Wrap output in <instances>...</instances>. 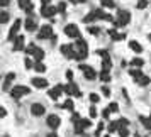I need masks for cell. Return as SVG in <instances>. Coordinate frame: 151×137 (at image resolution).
I'll list each match as a JSON object with an SVG mask.
<instances>
[{
	"label": "cell",
	"instance_id": "12",
	"mask_svg": "<svg viewBox=\"0 0 151 137\" xmlns=\"http://www.w3.org/2000/svg\"><path fill=\"white\" fill-rule=\"evenodd\" d=\"M65 88V91L68 93L70 96L75 95V96H80V91H78V88H76V85H73V83H70V85H66V86H63Z\"/></svg>",
	"mask_w": 151,
	"mask_h": 137
},
{
	"label": "cell",
	"instance_id": "52",
	"mask_svg": "<svg viewBox=\"0 0 151 137\" xmlns=\"http://www.w3.org/2000/svg\"><path fill=\"white\" fill-rule=\"evenodd\" d=\"M48 137H58V136H56V134H49Z\"/></svg>",
	"mask_w": 151,
	"mask_h": 137
},
{
	"label": "cell",
	"instance_id": "9",
	"mask_svg": "<svg viewBox=\"0 0 151 137\" xmlns=\"http://www.w3.org/2000/svg\"><path fill=\"white\" fill-rule=\"evenodd\" d=\"M21 26H22V21L21 19H17V21L12 24V27H10V32H9V39L12 41V39H15V36H17V31L21 29Z\"/></svg>",
	"mask_w": 151,
	"mask_h": 137
},
{
	"label": "cell",
	"instance_id": "45",
	"mask_svg": "<svg viewBox=\"0 0 151 137\" xmlns=\"http://www.w3.org/2000/svg\"><path fill=\"white\" fill-rule=\"evenodd\" d=\"M102 115H104V118H109L110 110H109V108H104V110H102Z\"/></svg>",
	"mask_w": 151,
	"mask_h": 137
},
{
	"label": "cell",
	"instance_id": "35",
	"mask_svg": "<svg viewBox=\"0 0 151 137\" xmlns=\"http://www.w3.org/2000/svg\"><path fill=\"white\" fill-rule=\"evenodd\" d=\"M119 136H121V137H127V136H129V130H127V127L119 129Z\"/></svg>",
	"mask_w": 151,
	"mask_h": 137
},
{
	"label": "cell",
	"instance_id": "20",
	"mask_svg": "<svg viewBox=\"0 0 151 137\" xmlns=\"http://www.w3.org/2000/svg\"><path fill=\"white\" fill-rule=\"evenodd\" d=\"M109 36L114 39V41H119V39H124V37H126L124 34H117L116 29H110V31H109Z\"/></svg>",
	"mask_w": 151,
	"mask_h": 137
},
{
	"label": "cell",
	"instance_id": "32",
	"mask_svg": "<svg viewBox=\"0 0 151 137\" xmlns=\"http://www.w3.org/2000/svg\"><path fill=\"white\" fill-rule=\"evenodd\" d=\"M110 66H112V63H110V58H109V59H104V69H102V71H109Z\"/></svg>",
	"mask_w": 151,
	"mask_h": 137
},
{
	"label": "cell",
	"instance_id": "16",
	"mask_svg": "<svg viewBox=\"0 0 151 137\" xmlns=\"http://www.w3.org/2000/svg\"><path fill=\"white\" fill-rule=\"evenodd\" d=\"M14 78H15V73H9V75L5 76V81H4V91L10 90V85H12V81H14Z\"/></svg>",
	"mask_w": 151,
	"mask_h": 137
},
{
	"label": "cell",
	"instance_id": "37",
	"mask_svg": "<svg viewBox=\"0 0 151 137\" xmlns=\"http://www.w3.org/2000/svg\"><path fill=\"white\" fill-rule=\"evenodd\" d=\"M56 10H58V12H61V14H65V10H66V4H58V7H56Z\"/></svg>",
	"mask_w": 151,
	"mask_h": 137
},
{
	"label": "cell",
	"instance_id": "10",
	"mask_svg": "<svg viewBox=\"0 0 151 137\" xmlns=\"http://www.w3.org/2000/svg\"><path fill=\"white\" fill-rule=\"evenodd\" d=\"M56 12H58V10H56V7H53V5H42V9H41L42 17H53Z\"/></svg>",
	"mask_w": 151,
	"mask_h": 137
},
{
	"label": "cell",
	"instance_id": "28",
	"mask_svg": "<svg viewBox=\"0 0 151 137\" xmlns=\"http://www.w3.org/2000/svg\"><path fill=\"white\" fill-rule=\"evenodd\" d=\"M99 78H100V80H102V81H110V75H109V71H102V73H100V75H99Z\"/></svg>",
	"mask_w": 151,
	"mask_h": 137
},
{
	"label": "cell",
	"instance_id": "39",
	"mask_svg": "<svg viewBox=\"0 0 151 137\" xmlns=\"http://www.w3.org/2000/svg\"><path fill=\"white\" fill-rule=\"evenodd\" d=\"M63 107H65V108H68V110H73V108H75V105H73V102H71V100H66Z\"/></svg>",
	"mask_w": 151,
	"mask_h": 137
},
{
	"label": "cell",
	"instance_id": "25",
	"mask_svg": "<svg viewBox=\"0 0 151 137\" xmlns=\"http://www.w3.org/2000/svg\"><path fill=\"white\" fill-rule=\"evenodd\" d=\"M139 120L143 122V125H144V127H146L148 130L151 129V118H146V117H143V115H141V117H139Z\"/></svg>",
	"mask_w": 151,
	"mask_h": 137
},
{
	"label": "cell",
	"instance_id": "19",
	"mask_svg": "<svg viewBox=\"0 0 151 137\" xmlns=\"http://www.w3.org/2000/svg\"><path fill=\"white\" fill-rule=\"evenodd\" d=\"M32 58H34V59H36L37 63H39V61H42V58H44V51H42L41 48H37V46H36L34 53H32Z\"/></svg>",
	"mask_w": 151,
	"mask_h": 137
},
{
	"label": "cell",
	"instance_id": "49",
	"mask_svg": "<svg viewBox=\"0 0 151 137\" xmlns=\"http://www.w3.org/2000/svg\"><path fill=\"white\" fill-rule=\"evenodd\" d=\"M9 5V0H0V7H7Z\"/></svg>",
	"mask_w": 151,
	"mask_h": 137
},
{
	"label": "cell",
	"instance_id": "51",
	"mask_svg": "<svg viewBox=\"0 0 151 137\" xmlns=\"http://www.w3.org/2000/svg\"><path fill=\"white\" fill-rule=\"evenodd\" d=\"M75 2H78V4H83V2H87V0H75Z\"/></svg>",
	"mask_w": 151,
	"mask_h": 137
},
{
	"label": "cell",
	"instance_id": "38",
	"mask_svg": "<svg viewBox=\"0 0 151 137\" xmlns=\"http://www.w3.org/2000/svg\"><path fill=\"white\" fill-rule=\"evenodd\" d=\"M99 100H100V96L97 95V93H90V102L92 103H97Z\"/></svg>",
	"mask_w": 151,
	"mask_h": 137
},
{
	"label": "cell",
	"instance_id": "13",
	"mask_svg": "<svg viewBox=\"0 0 151 137\" xmlns=\"http://www.w3.org/2000/svg\"><path fill=\"white\" fill-rule=\"evenodd\" d=\"M24 26H26V31H36L37 27V22H36L34 17H27L26 22H24Z\"/></svg>",
	"mask_w": 151,
	"mask_h": 137
},
{
	"label": "cell",
	"instance_id": "27",
	"mask_svg": "<svg viewBox=\"0 0 151 137\" xmlns=\"http://www.w3.org/2000/svg\"><path fill=\"white\" fill-rule=\"evenodd\" d=\"M34 69L37 71V73H44V71H46V66L39 61V63H36V64H34Z\"/></svg>",
	"mask_w": 151,
	"mask_h": 137
},
{
	"label": "cell",
	"instance_id": "15",
	"mask_svg": "<svg viewBox=\"0 0 151 137\" xmlns=\"http://www.w3.org/2000/svg\"><path fill=\"white\" fill-rule=\"evenodd\" d=\"M19 5H21L22 10H26V12H32V0H19Z\"/></svg>",
	"mask_w": 151,
	"mask_h": 137
},
{
	"label": "cell",
	"instance_id": "3",
	"mask_svg": "<svg viewBox=\"0 0 151 137\" xmlns=\"http://www.w3.org/2000/svg\"><path fill=\"white\" fill-rule=\"evenodd\" d=\"M27 93H29V88H27V86H22V85H15L14 88L10 90L12 98H21V96L27 95Z\"/></svg>",
	"mask_w": 151,
	"mask_h": 137
},
{
	"label": "cell",
	"instance_id": "24",
	"mask_svg": "<svg viewBox=\"0 0 151 137\" xmlns=\"http://www.w3.org/2000/svg\"><path fill=\"white\" fill-rule=\"evenodd\" d=\"M129 75L132 76V78H134V80H139V78H141V76H143V73H141V71H139V69H131L129 71Z\"/></svg>",
	"mask_w": 151,
	"mask_h": 137
},
{
	"label": "cell",
	"instance_id": "8",
	"mask_svg": "<svg viewBox=\"0 0 151 137\" xmlns=\"http://www.w3.org/2000/svg\"><path fill=\"white\" fill-rule=\"evenodd\" d=\"M31 112H32V115L41 117V115H44L46 108H44V105H41V103H32L31 105Z\"/></svg>",
	"mask_w": 151,
	"mask_h": 137
},
{
	"label": "cell",
	"instance_id": "36",
	"mask_svg": "<svg viewBox=\"0 0 151 137\" xmlns=\"http://www.w3.org/2000/svg\"><path fill=\"white\" fill-rule=\"evenodd\" d=\"M107 108H109L110 112L114 113V112H117V110H119V105H117L116 102H112V103H110V105H109V107H107Z\"/></svg>",
	"mask_w": 151,
	"mask_h": 137
},
{
	"label": "cell",
	"instance_id": "22",
	"mask_svg": "<svg viewBox=\"0 0 151 137\" xmlns=\"http://www.w3.org/2000/svg\"><path fill=\"white\" fill-rule=\"evenodd\" d=\"M150 81H151V80H150V78H148V76H141V78H139V80H137V85H139V86H148V85H150Z\"/></svg>",
	"mask_w": 151,
	"mask_h": 137
},
{
	"label": "cell",
	"instance_id": "4",
	"mask_svg": "<svg viewBox=\"0 0 151 137\" xmlns=\"http://www.w3.org/2000/svg\"><path fill=\"white\" fill-rule=\"evenodd\" d=\"M65 34L68 37H73V39H78L80 37V31H78V26L76 24H68L65 27Z\"/></svg>",
	"mask_w": 151,
	"mask_h": 137
},
{
	"label": "cell",
	"instance_id": "42",
	"mask_svg": "<svg viewBox=\"0 0 151 137\" xmlns=\"http://www.w3.org/2000/svg\"><path fill=\"white\" fill-rule=\"evenodd\" d=\"M97 54L102 56L104 59H109V53H107V51H97Z\"/></svg>",
	"mask_w": 151,
	"mask_h": 137
},
{
	"label": "cell",
	"instance_id": "54",
	"mask_svg": "<svg viewBox=\"0 0 151 137\" xmlns=\"http://www.w3.org/2000/svg\"><path fill=\"white\" fill-rule=\"evenodd\" d=\"M105 137H110V136H105Z\"/></svg>",
	"mask_w": 151,
	"mask_h": 137
},
{
	"label": "cell",
	"instance_id": "2",
	"mask_svg": "<svg viewBox=\"0 0 151 137\" xmlns=\"http://www.w3.org/2000/svg\"><path fill=\"white\" fill-rule=\"evenodd\" d=\"M129 22H131V12L129 10H119V12H117V19L114 21V26L124 27V26L129 24Z\"/></svg>",
	"mask_w": 151,
	"mask_h": 137
},
{
	"label": "cell",
	"instance_id": "44",
	"mask_svg": "<svg viewBox=\"0 0 151 137\" xmlns=\"http://www.w3.org/2000/svg\"><path fill=\"white\" fill-rule=\"evenodd\" d=\"M90 117H92V118H95L97 117V108L95 107H90Z\"/></svg>",
	"mask_w": 151,
	"mask_h": 137
},
{
	"label": "cell",
	"instance_id": "17",
	"mask_svg": "<svg viewBox=\"0 0 151 137\" xmlns=\"http://www.w3.org/2000/svg\"><path fill=\"white\" fill-rule=\"evenodd\" d=\"M24 49V37L22 36H17L14 42V51H22Z\"/></svg>",
	"mask_w": 151,
	"mask_h": 137
},
{
	"label": "cell",
	"instance_id": "50",
	"mask_svg": "<svg viewBox=\"0 0 151 137\" xmlns=\"http://www.w3.org/2000/svg\"><path fill=\"white\" fill-rule=\"evenodd\" d=\"M42 5H49V0H42Z\"/></svg>",
	"mask_w": 151,
	"mask_h": 137
},
{
	"label": "cell",
	"instance_id": "47",
	"mask_svg": "<svg viewBox=\"0 0 151 137\" xmlns=\"http://www.w3.org/2000/svg\"><path fill=\"white\" fill-rule=\"evenodd\" d=\"M7 115V110L4 108V107H0V118H2V117H5Z\"/></svg>",
	"mask_w": 151,
	"mask_h": 137
},
{
	"label": "cell",
	"instance_id": "5",
	"mask_svg": "<svg viewBox=\"0 0 151 137\" xmlns=\"http://www.w3.org/2000/svg\"><path fill=\"white\" fill-rule=\"evenodd\" d=\"M80 69L83 71V76L87 80H95L97 78V71L92 66H87V64H80Z\"/></svg>",
	"mask_w": 151,
	"mask_h": 137
},
{
	"label": "cell",
	"instance_id": "30",
	"mask_svg": "<svg viewBox=\"0 0 151 137\" xmlns=\"http://www.w3.org/2000/svg\"><path fill=\"white\" fill-rule=\"evenodd\" d=\"M136 7L137 9H146V7H148V0H137Z\"/></svg>",
	"mask_w": 151,
	"mask_h": 137
},
{
	"label": "cell",
	"instance_id": "34",
	"mask_svg": "<svg viewBox=\"0 0 151 137\" xmlns=\"http://www.w3.org/2000/svg\"><path fill=\"white\" fill-rule=\"evenodd\" d=\"M88 32H90L92 36H99V34H100V29H99V27H93V26H92V27H88Z\"/></svg>",
	"mask_w": 151,
	"mask_h": 137
},
{
	"label": "cell",
	"instance_id": "33",
	"mask_svg": "<svg viewBox=\"0 0 151 137\" xmlns=\"http://www.w3.org/2000/svg\"><path fill=\"white\" fill-rule=\"evenodd\" d=\"M117 122H119V127H121V129H122V127H127V125H129V120H127V118H119Z\"/></svg>",
	"mask_w": 151,
	"mask_h": 137
},
{
	"label": "cell",
	"instance_id": "29",
	"mask_svg": "<svg viewBox=\"0 0 151 137\" xmlns=\"http://www.w3.org/2000/svg\"><path fill=\"white\" fill-rule=\"evenodd\" d=\"M80 125H82V129L85 130V129H88L90 125H92V122H90L88 118H82V120H80Z\"/></svg>",
	"mask_w": 151,
	"mask_h": 137
},
{
	"label": "cell",
	"instance_id": "41",
	"mask_svg": "<svg viewBox=\"0 0 151 137\" xmlns=\"http://www.w3.org/2000/svg\"><path fill=\"white\" fill-rule=\"evenodd\" d=\"M102 130H104V123L100 122V123H99V127H97V130H95V136L99 137L100 134H102Z\"/></svg>",
	"mask_w": 151,
	"mask_h": 137
},
{
	"label": "cell",
	"instance_id": "43",
	"mask_svg": "<svg viewBox=\"0 0 151 137\" xmlns=\"http://www.w3.org/2000/svg\"><path fill=\"white\" fill-rule=\"evenodd\" d=\"M102 4L105 7H110V9L114 7V2H112V0H102Z\"/></svg>",
	"mask_w": 151,
	"mask_h": 137
},
{
	"label": "cell",
	"instance_id": "11",
	"mask_svg": "<svg viewBox=\"0 0 151 137\" xmlns=\"http://www.w3.org/2000/svg\"><path fill=\"white\" fill-rule=\"evenodd\" d=\"M63 91H65V88H63V86H55V88L49 90V98H51V100H58V98L61 96Z\"/></svg>",
	"mask_w": 151,
	"mask_h": 137
},
{
	"label": "cell",
	"instance_id": "46",
	"mask_svg": "<svg viewBox=\"0 0 151 137\" xmlns=\"http://www.w3.org/2000/svg\"><path fill=\"white\" fill-rule=\"evenodd\" d=\"M102 93H104L105 96H109V95H110V90L107 88V86H104V88H102Z\"/></svg>",
	"mask_w": 151,
	"mask_h": 137
},
{
	"label": "cell",
	"instance_id": "14",
	"mask_svg": "<svg viewBox=\"0 0 151 137\" xmlns=\"http://www.w3.org/2000/svg\"><path fill=\"white\" fill-rule=\"evenodd\" d=\"M31 83H32V85H34L36 88H46V86H48V81H46V80H44V78H32V80H31Z\"/></svg>",
	"mask_w": 151,
	"mask_h": 137
},
{
	"label": "cell",
	"instance_id": "21",
	"mask_svg": "<svg viewBox=\"0 0 151 137\" xmlns=\"http://www.w3.org/2000/svg\"><path fill=\"white\" fill-rule=\"evenodd\" d=\"M9 19H10L9 12H5V10H0V24H7Z\"/></svg>",
	"mask_w": 151,
	"mask_h": 137
},
{
	"label": "cell",
	"instance_id": "1",
	"mask_svg": "<svg viewBox=\"0 0 151 137\" xmlns=\"http://www.w3.org/2000/svg\"><path fill=\"white\" fill-rule=\"evenodd\" d=\"M73 46H75V51L78 53V59H85V58L88 56V46H87V42L83 41V39L78 37Z\"/></svg>",
	"mask_w": 151,
	"mask_h": 137
},
{
	"label": "cell",
	"instance_id": "26",
	"mask_svg": "<svg viewBox=\"0 0 151 137\" xmlns=\"http://www.w3.org/2000/svg\"><path fill=\"white\" fill-rule=\"evenodd\" d=\"M131 64H132L134 68H141V66H143V64H144V61H143V59H141V58H134V59H132V63H131Z\"/></svg>",
	"mask_w": 151,
	"mask_h": 137
},
{
	"label": "cell",
	"instance_id": "55",
	"mask_svg": "<svg viewBox=\"0 0 151 137\" xmlns=\"http://www.w3.org/2000/svg\"><path fill=\"white\" fill-rule=\"evenodd\" d=\"M150 118H151V117H150Z\"/></svg>",
	"mask_w": 151,
	"mask_h": 137
},
{
	"label": "cell",
	"instance_id": "7",
	"mask_svg": "<svg viewBox=\"0 0 151 137\" xmlns=\"http://www.w3.org/2000/svg\"><path fill=\"white\" fill-rule=\"evenodd\" d=\"M46 123H48V127H51V129H58V127H60V123H61V118L53 113V115H48Z\"/></svg>",
	"mask_w": 151,
	"mask_h": 137
},
{
	"label": "cell",
	"instance_id": "31",
	"mask_svg": "<svg viewBox=\"0 0 151 137\" xmlns=\"http://www.w3.org/2000/svg\"><path fill=\"white\" fill-rule=\"evenodd\" d=\"M92 21H95V14H93V12H90L87 17H83V22H87V24H88V22H92Z\"/></svg>",
	"mask_w": 151,
	"mask_h": 137
},
{
	"label": "cell",
	"instance_id": "40",
	"mask_svg": "<svg viewBox=\"0 0 151 137\" xmlns=\"http://www.w3.org/2000/svg\"><path fill=\"white\" fill-rule=\"evenodd\" d=\"M24 64H26V68H27V69L34 68V63L31 61V59H29V58H26V61H24Z\"/></svg>",
	"mask_w": 151,
	"mask_h": 137
},
{
	"label": "cell",
	"instance_id": "48",
	"mask_svg": "<svg viewBox=\"0 0 151 137\" xmlns=\"http://www.w3.org/2000/svg\"><path fill=\"white\" fill-rule=\"evenodd\" d=\"M66 78H68V80H73V71H71V69L66 71Z\"/></svg>",
	"mask_w": 151,
	"mask_h": 137
},
{
	"label": "cell",
	"instance_id": "23",
	"mask_svg": "<svg viewBox=\"0 0 151 137\" xmlns=\"http://www.w3.org/2000/svg\"><path fill=\"white\" fill-rule=\"evenodd\" d=\"M107 129H109V132H116V130H119L121 127H119V122H110L109 125H107Z\"/></svg>",
	"mask_w": 151,
	"mask_h": 137
},
{
	"label": "cell",
	"instance_id": "53",
	"mask_svg": "<svg viewBox=\"0 0 151 137\" xmlns=\"http://www.w3.org/2000/svg\"><path fill=\"white\" fill-rule=\"evenodd\" d=\"M148 37H150V39H151V34H150V36H148Z\"/></svg>",
	"mask_w": 151,
	"mask_h": 137
},
{
	"label": "cell",
	"instance_id": "6",
	"mask_svg": "<svg viewBox=\"0 0 151 137\" xmlns=\"http://www.w3.org/2000/svg\"><path fill=\"white\" fill-rule=\"evenodd\" d=\"M37 37L39 39H48V37H53V27L51 26H42L37 32Z\"/></svg>",
	"mask_w": 151,
	"mask_h": 137
},
{
	"label": "cell",
	"instance_id": "18",
	"mask_svg": "<svg viewBox=\"0 0 151 137\" xmlns=\"http://www.w3.org/2000/svg\"><path fill=\"white\" fill-rule=\"evenodd\" d=\"M129 48L132 49L134 53H137V54H141V53H143V46H141L137 41H129Z\"/></svg>",
	"mask_w": 151,
	"mask_h": 137
}]
</instances>
